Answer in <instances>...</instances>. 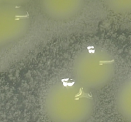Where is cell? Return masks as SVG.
Segmentation results:
<instances>
[{"label":"cell","mask_w":131,"mask_h":122,"mask_svg":"<svg viewBox=\"0 0 131 122\" xmlns=\"http://www.w3.org/2000/svg\"><path fill=\"white\" fill-rule=\"evenodd\" d=\"M83 97H88V98H89V99H92V95H89V94H86V93L83 92V94H82V95H81L78 98H76L75 99H76V100H78L79 98H83Z\"/></svg>","instance_id":"1"},{"label":"cell","mask_w":131,"mask_h":122,"mask_svg":"<svg viewBox=\"0 0 131 122\" xmlns=\"http://www.w3.org/2000/svg\"><path fill=\"white\" fill-rule=\"evenodd\" d=\"M28 15H29L28 13H27L26 15H16V16H15V20H20V19H22V18L28 17Z\"/></svg>","instance_id":"2"},{"label":"cell","mask_w":131,"mask_h":122,"mask_svg":"<svg viewBox=\"0 0 131 122\" xmlns=\"http://www.w3.org/2000/svg\"><path fill=\"white\" fill-rule=\"evenodd\" d=\"M82 90H83V89L82 88H80L79 89V93H78V94H77L76 95H75V97H78V96H80L81 95V94L82 93H83V92H82Z\"/></svg>","instance_id":"3"},{"label":"cell","mask_w":131,"mask_h":122,"mask_svg":"<svg viewBox=\"0 0 131 122\" xmlns=\"http://www.w3.org/2000/svg\"><path fill=\"white\" fill-rule=\"evenodd\" d=\"M113 60H112V61H101V62H100V64H102V63H107V62H113Z\"/></svg>","instance_id":"4"}]
</instances>
